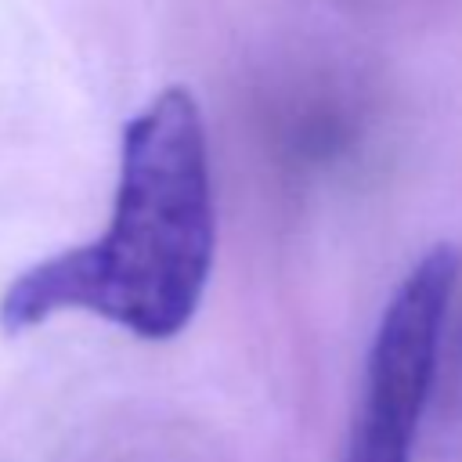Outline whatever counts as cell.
<instances>
[{"label": "cell", "mask_w": 462, "mask_h": 462, "mask_svg": "<svg viewBox=\"0 0 462 462\" xmlns=\"http://www.w3.org/2000/svg\"><path fill=\"white\" fill-rule=\"evenodd\" d=\"M213 256L206 123L184 87H166L123 126L105 231L25 267L0 296V328L18 336L54 314L83 310L137 339H173L202 303Z\"/></svg>", "instance_id": "6da1fadb"}, {"label": "cell", "mask_w": 462, "mask_h": 462, "mask_svg": "<svg viewBox=\"0 0 462 462\" xmlns=\"http://www.w3.org/2000/svg\"><path fill=\"white\" fill-rule=\"evenodd\" d=\"M462 274L451 245L426 249L375 325L343 462H411Z\"/></svg>", "instance_id": "7a4b0ae2"}]
</instances>
